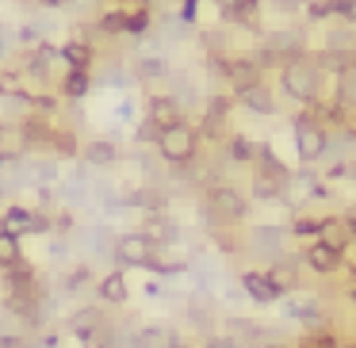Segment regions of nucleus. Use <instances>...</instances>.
<instances>
[{
    "label": "nucleus",
    "instance_id": "19",
    "mask_svg": "<svg viewBox=\"0 0 356 348\" xmlns=\"http://www.w3.org/2000/svg\"><path fill=\"white\" fill-rule=\"evenodd\" d=\"M0 348H35V340L24 333H0Z\"/></svg>",
    "mask_w": 356,
    "mask_h": 348
},
{
    "label": "nucleus",
    "instance_id": "20",
    "mask_svg": "<svg viewBox=\"0 0 356 348\" xmlns=\"http://www.w3.org/2000/svg\"><path fill=\"white\" fill-rule=\"evenodd\" d=\"M230 154H234V161H249V157L257 154L253 146H249L245 138H234V146H230Z\"/></svg>",
    "mask_w": 356,
    "mask_h": 348
},
{
    "label": "nucleus",
    "instance_id": "4",
    "mask_svg": "<svg viewBox=\"0 0 356 348\" xmlns=\"http://www.w3.org/2000/svg\"><path fill=\"white\" fill-rule=\"evenodd\" d=\"M111 256H115L123 268H149V260H154V245H149L142 233H123V238H115Z\"/></svg>",
    "mask_w": 356,
    "mask_h": 348
},
{
    "label": "nucleus",
    "instance_id": "18",
    "mask_svg": "<svg viewBox=\"0 0 356 348\" xmlns=\"http://www.w3.org/2000/svg\"><path fill=\"white\" fill-rule=\"evenodd\" d=\"M134 73H138L142 81H154V77H161V73H165V62H157V58H146V62H138V69H134Z\"/></svg>",
    "mask_w": 356,
    "mask_h": 348
},
{
    "label": "nucleus",
    "instance_id": "17",
    "mask_svg": "<svg viewBox=\"0 0 356 348\" xmlns=\"http://www.w3.org/2000/svg\"><path fill=\"white\" fill-rule=\"evenodd\" d=\"M230 77H234V85H238V88H249L257 81V69H253V65H245V62H238V65H230Z\"/></svg>",
    "mask_w": 356,
    "mask_h": 348
},
{
    "label": "nucleus",
    "instance_id": "7",
    "mask_svg": "<svg viewBox=\"0 0 356 348\" xmlns=\"http://www.w3.org/2000/svg\"><path fill=\"white\" fill-rule=\"evenodd\" d=\"M58 58L65 62V69H70V73H88V65H92V42H88V39H70Z\"/></svg>",
    "mask_w": 356,
    "mask_h": 348
},
{
    "label": "nucleus",
    "instance_id": "11",
    "mask_svg": "<svg viewBox=\"0 0 356 348\" xmlns=\"http://www.w3.org/2000/svg\"><path fill=\"white\" fill-rule=\"evenodd\" d=\"M337 260H341V249L325 245V241H314V245L307 249V264L314 272H333V268H337Z\"/></svg>",
    "mask_w": 356,
    "mask_h": 348
},
{
    "label": "nucleus",
    "instance_id": "28",
    "mask_svg": "<svg viewBox=\"0 0 356 348\" xmlns=\"http://www.w3.org/2000/svg\"><path fill=\"white\" fill-rule=\"evenodd\" d=\"M353 299H356V291H353Z\"/></svg>",
    "mask_w": 356,
    "mask_h": 348
},
{
    "label": "nucleus",
    "instance_id": "26",
    "mask_svg": "<svg viewBox=\"0 0 356 348\" xmlns=\"http://www.w3.org/2000/svg\"><path fill=\"white\" fill-rule=\"evenodd\" d=\"M348 16H353V19H356V0H353V4H348Z\"/></svg>",
    "mask_w": 356,
    "mask_h": 348
},
{
    "label": "nucleus",
    "instance_id": "16",
    "mask_svg": "<svg viewBox=\"0 0 356 348\" xmlns=\"http://www.w3.org/2000/svg\"><path fill=\"white\" fill-rule=\"evenodd\" d=\"M280 241H284V238H280V230H257L253 233V245H261L257 253H276Z\"/></svg>",
    "mask_w": 356,
    "mask_h": 348
},
{
    "label": "nucleus",
    "instance_id": "21",
    "mask_svg": "<svg viewBox=\"0 0 356 348\" xmlns=\"http://www.w3.org/2000/svg\"><path fill=\"white\" fill-rule=\"evenodd\" d=\"M302 348H337V340H333V337H307V340H302Z\"/></svg>",
    "mask_w": 356,
    "mask_h": 348
},
{
    "label": "nucleus",
    "instance_id": "24",
    "mask_svg": "<svg viewBox=\"0 0 356 348\" xmlns=\"http://www.w3.org/2000/svg\"><path fill=\"white\" fill-rule=\"evenodd\" d=\"M272 4H276V8H295L299 0H272Z\"/></svg>",
    "mask_w": 356,
    "mask_h": 348
},
{
    "label": "nucleus",
    "instance_id": "15",
    "mask_svg": "<svg viewBox=\"0 0 356 348\" xmlns=\"http://www.w3.org/2000/svg\"><path fill=\"white\" fill-rule=\"evenodd\" d=\"M62 92L70 96V100H85V92H88V73H65Z\"/></svg>",
    "mask_w": 356,
    "mask_h": 348
},
{
    "label": "nucleus",
    "instance_id": "6",
    "mask_svg": "<svg viewBox=\"0 0 356 348\" xmlns=\"http://www.w3.org/2000/svg\"><path fill=\"white\" fill-rule=\"evenodd\" d=\"M295 142H299V157H302V161H318V157L325 154V134H322V126H314V123H299Z\"/></svg>",
    "mask_w": 356,
    "mask_h": 348
},
{
    "label": "nucleus",
    "instance_id": "23",
    "mask_svg": "<svg viewBox=\"0 0 356 348\" xmlns=\"http://www.w3.org/2000/svg\"><path fill=\"white\" fill-rule=\"evenodd\" d=\"M295 230H299V233H314V230H322V218H299Z\"/></svg>",
    "mask_w": 356,
    "mask_h": 348
},
{
    "label": "nucleus",
    "instance_id": "8",
    "mask_svg": "<svg viewBox=\"0 0 356 348\" xmlns=\"http://www.w3.org/2000/svg\"><path fill=\"white\" fill-rule=\"evenodd\" d=\"M96 295H100L108 306H123L127 295H131V287H127V276L123 272H108V276H100V283H96Z\"/></svg>",
    "mask_w": 356,
    "mask_h": 348
},
{
    "label": "nucleus",
    "instance_id": "5",
    "mask_svg": "<svg viewBox=\"0 0 356 348\" xmlns=\"http://www.w3.org/2000/svg\"><path fill=\"white\" fill-rule=\"evenodd\" d=\"M284 88L295 96V100H314L318 96V73L310 69V65L295 62L284 69Z\"/></svg>",
    "mask_w": 356,
    "mask_h": 348
},
{
    "label": "nucleus",
    "instance_id": "13",
    "mask_svg": "<svg viewBox=\"0 0 356 348\" xmlns=\"http://www.w3.org/2000/svg\"><path fill=\"white\" fill-rule=\"evenodd\" d=\"M241 103H245V108H253V111H261V115H272V111H276V103L268 100V92H264V88H257V85L241 88Z\"/></svg>",
    "mask_w": 356,
    "mask_h": 348
},
{
    "label": "nucleus",
    "instance_id": "12",
    "mask_svg": "<svg viewBox=\"0 0 356 348\" xmlns=\"http://www.w3.org/2000/svg\"><path fill=\"white\" fill-rule=\"evenodd\" d=\"M16 264H24V249H19V238L0 233V272L16 268Z\"/></svg>",
    "mask_w": 356,
    "mask_h": 348
},
{
    "label": "nucleus",
    "instance_id": "22",
    "mask_svg": "<svg viewBox=\"0 0 356 348\" xmlns=\"http://www.w3.org/2000/svg\"><path fill=\"white\" fill-rule=\"evenodd\" d=\"M157 134H161V131H157V126L149 123V119H146V123L138 126V142H157Z\"/></svg>",
    "mask_w": 356,
    "mask_h": 348
},
{
    "label": "nucleus",
    "instance_id": "14",
    "mask_svg": "<svg viewBox=\"0 0 356 348\" xmlns=\"http://www.w3.org/2000/svg\"><path fill=\"white\" fill-rule=\"evenodd\" d=\"M115 146L111 142H88L85 146V161L88 165H115Z\"/></svg>",
    "mask_w": 356,
    "mask_h": 348
},
{
    "label": "nucleus",
    "instance_id": "10",
    "mask_svg": "<svg viewBox=\"0 0 356 348\" xmlns=\"http://www.w3.org/2000/svg\"><path fill=\"white\" fill-rule=\"evenodd\" d=\"M241 287H245V295L257 299V302H276L280 295H284L264 272H245V276H241Z\"/></svg>",
    "mask_w": 356,
    "mask_h": 348
},
{
    "label": "nucleus",
    "instance_id": "1",
    "mask_svg": "<svg viewBox=\"0 0 356 348\" xmlns=\"http://www.w3.org/2000/svg\"><path fill=\"white\" fill-rule=\"evenodd\" d=\"M157 154H161V161H169V165H188L195 157V131L188 123L165 126V131L157 134Z\"/></svg>",
    "mask_w": 356,
    "mask_h": 348
},
{
    "label": "nucleus",
    "instance_id": "2",
    "mask_svg": "<svg viewBox=\"0 0 356 348\" xmlns=\"http://www.w3.org/2000/svg\"><path fill=\"white\" fill-rule=\"evenodd\" d=\"M47 230H50V218H47V215H35V210L19 207V203L4 207V215H0V233H8V238H24V233H47Z\"/></svg>",
    "mask_w": 356,
    "mask_h": 348
},
{
    "label": "nucleus",
    "instance_id": "27",
    "mask_svg": "<svg viewBox=\"0 0 356 348\" xmlns=\"http://www.w3.org/2000/svg\"><path fill=\"white\" fill-rule=\"evenodd\" d=\"M264 348H280V345H264Z\"/></svg>",
    "mask_w": 356,
    "mask_h": 348
},
{
    "label": "nucleus",
    "instance_id": "9",
    "mask_svg": "<svg viewBox=\"0 0 356 348\" xmlns=\"http://www.w3.org/2000/svg\"><path fill=\"white\" fill-rule=\"evenodd\" d=\"M149 123H154L157 131L184 123V119H180V103L172 100V96H154V100H149Z\"/></svg>",
    "mask_w": 356,
    "mask_h": 348
},
{
    "label": "nucleus",
    "instance_id": "25",
    "mask_svg": "<svg viewBox=\"0 0 356 348\" xmlns=\"http://www.w3.org/2000/svg\"><path fill=\"white\" fill-rule=\"evenodd\" d=\"M192 12H195V0H188V12H184V16H192Z\"/></svg>",
    "mask_w": 356,
    "mask_h": 348
},
{
    "label": "nucleus",
    "instance_id": "3",
    "mask_svg": "<svg viewBox=\"0 0 356 348\" xmlns=\"http://www.w3.org/2000/svg\"><path fill=\"white\" fill-rule=\"evenodd\" d=\"M207 215L215 218V222H238V218L245 215V199H241L230 184H218L207 192Z\"/></svg>",
    "mask_w": 356,
    "mask_h": 348
}]
</instances>
